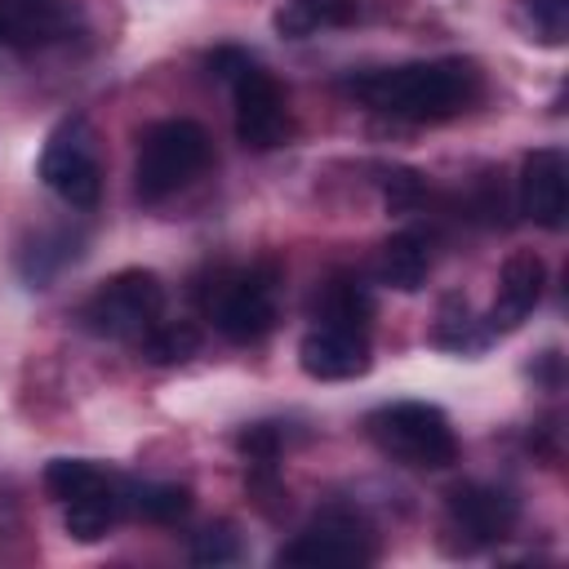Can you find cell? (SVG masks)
I'll return each instance as SVG.
<instances>
[{"label":"cell","instance_id":"15","mask_svg":"<svg viewBox=\"0 0 569 569\" xmlns=\"http://www.w3.org/2000/svg\"><path fill=\"white\" fill-rule=\"evenodd\" d=\"M360 18V0H284L276 9V31L289 40H307L316 31L351 27Z\"/></svg>","mask_w":569,"mask_h":569},{"label":"cell","instance_id":"22","mask_svg":"<svg viewBox=\"0 0 569 569\" xmlns=\"http://www.w3.org/2000/svg\"><path fill=\"white\" fill-rule=\"evenodd\" d=\"M236 556H240V533H236L227 520L200 529L196 542H191V560H196V565H231Z\"/></svg>","mask_w":569,"mask_h":569},{"label":"cell","instance_id":"21","mask_svg":"<svg viewBox=\"0 0 569 569\" xmlns=\"http://www.w3.org/2000/svg\"><path fill=\"white\" fill-rule=\"evenodd\" d=\"M520 9H525L529 31H533L542 44H565V31H569V0H520Z\"/></svg>","mask_w":569,"mask_h":569},{"label":"cell","instance_id":"7","mask_svg":"<svg viewBox=\"0 0 569 569\" xmlns=\"http://www.w3.org/2000/svg\"><path fill=\"white\" fill-rule=\"evenodd\" d=\"M373 533L369 525L347 511V507H325L293 542H284L276 551L280 565H307V569H320V565H369L373 560Z\"/></svg>","mask_w":569,"mask_h":569},{"label":"cell","instance_id":"3","mask_svg":"<svg viewBox=\"0 0 569 569\" xmlns=\"http://www.w3.org/2000/svg\"><path fill=\"white\" fill-rule=\"evenodd\" d=\"M369 440L396 458L400 467H418V471H440L458 458V436L449 427V418L427 405V400H396L369 413Z\"/></svg>","mask_w":569,"mask_h":569},{"label":"cell","instance_id":"10","mask_svg":"<svg viewBox=\"0 0 569 569\" xmlns=\"http://www.w3.org/2000/svg\"><path fill=\"white\" fill-rule=\"evenodd\" d=\"M516 204L529 222L560 231L565 227V209H569V169L565 156L556 147H538L520 160V178H516Z\"/></svg>","mask_w":569,"mask_h":569},{"label":"cell","instance_id":"6","mask_svg":"<svg viewBox=\"0 0 569 569\" xmlns=\"http://www.w3.org/2000/svg\"><path fill=\"white\" fill-rule=\"evenodd\" d=\"M40 182L71 209H93L102 196V164L93 147V129L84 116L58 120L40 151Z\"/></svg>","mask_w":569,"mask_h":569},{"label":"cell","instance_id":"4","mask_svg":"<svg viewBox=\"0 0 569 569\" xmlns=\"http://www.w3.org/2000/svg\"><path fill=\"white\" fill-rule=\"evenodd\" d=\"M276 293L280 267L271 258L240 271H218L204 289V316L227 342H258L276 329Z\"/></svg>","mask_w":569,"mask_h":569},{"label":"cell","instance_id":"9","mask_svg":"<svg viewBox=\"0 0 569 569\" xmlns=\"http://www.w3.org/2000/svg\"><path fill=\"white\" fill-rule=\"evenodd\" d=\"M516 498L493 485H458L445 502V529L458 538V551H480L502 542L516 529Z\"/></svg>","mask_w":569,"mask_h":569},{"label":"cell","instance_id":"2","mask_svg":"<svg viewBox=\"0 0 569 569\" xmlns=\"http://www.w3.org/2000/svg\"><path fill=\"white\" fill-rule=\"evenodd\" d=\"M209 164V133L196 120H156L138 138V160H133V191L142 204H156L187 187L200 169Z\"/></svg>","mask_w":569,"mask_h":569},{"label":"cell","instance_id":"11","mask_svg":"<svg viewBox=\"0 0 569 569\" xmlns=\"http://www.w3.org/2000/svg\"><path fill=\"white\" fill-rule=\"evenodd\" d=\"M298 365L307 378L316 382H347L369 373L373 356H369V333L356 329H333V325H316L311 333H302L298 342Z\"/></svg>","mask_w":569,"mask_h":569},{"label":"cell","instance_id":"12","mask_svg":"<svg viewBox=\"0 0 569 569\" xmlns=\"http://www.w3.org/2000/svg\"><path fill=\"white\" fill-rule=\"evenodd\" d=\"M542 289H547V262L533 249L511 253L498 271V298L489 307V329L493 333L520 329L533 316V307L542 302Z\"/></svg>","mask_w":569,"mask_h":569},{"label":"cell","instance_id":"5","mask_svg":"<svg viewBox=\"0 0 569 569\" xmlns=\"http://www.w3.org/2000/svg\"><path fill=\"white\" fill-rule=\"evenodd\" d=\"M164 311V284L156 271L129 267L116 271L111 280H102L89 302L80 307V320L89 333L98 338H116V342H138Z\"/></svg>","mask_w":569,"mask_h":569},{"label":"cell","instance_id":"13","mask_svg":"<svg viewBox=\"0 0 569 569\" xmlns=\"http://www.w3.org/2000/svg\"><path fill=\"white\" fill-rule=\"evenodd\" d=\"M373 271H378V280H382L387 289H400V293L422 289L427 276H431V244H427V236H418V231H396V236H387V240L378 244Z\"/></svg>","mask_w":569,"mask_h":569},{"label":"cell","instance_id":"20","mask_svg":"<svg viewBox=\"0 0 569 569\" xmlns=\"http://www.w3.org/2000/svg\"><path fill=\"white\" fill-rule=\"evenodd\" d=\"M436 342L449 347V351H476V347H485V329L476 325V316L467 311L462 298H445V302H440Z\"/></svg>","mask_w":569,"mask_h":569},{"label":"cell","instance_id":"14","mask_svg":"<svg viewBox=\"0 0 569 569\" xmlns=\"http://www.w3.org/2000/svg\"><path fill=\"white\" fill-rule=\"evenodd\" d=\"M316 320L320 325H333V329H356V333H369V320H373V298L369 289L338 271L329 276L320 289H316Z\"/></svg>","mask_w":569,"mask_h":569},{"label":"cell","instance_id":"1","mask_svg":"<svg viewBox=\"0 0 569 569\" xmlns=\"http://www.w3.org/2000/svg\"><path fill=\"white\" fill-rule=\"evenodd\" d=\"M480 67L471 58H431V62H400L378 71H356L342 80V89L365 102L369 111H382L391 120L409 124H436L458 111H467L480 98Z\"/></svg>","mask_w":569,"mask_h":569},{"label":"cell","instance_id":"18","mask_svg":"<svg viewBox=\"0 0 569 569\" xmlns=\"http://www.w3.org/2000/svg\"><path fill=\"white\" fill-rule=\"evenodd\" d=\"M107 480H111V476H107L98 462H89V458H53V462L44 467V489H49L58 502L84 498V493L102 489Z\"/></svg>","mask_w":569,"mask_h":569},{"label":"cell","instance_id":"17","mask_svg":"<svg viewBox=\"0 0 569 569\" xmlns=\"http://www.w3.org/2000/svg\"><path fill=\"white\" fill-rule=\"evenodd\" d=\"M196 347H200V333L187 320H156L138 338V356L147 365H182L187 356H196Z\"/></svg>","mask_w":569,"mask_h":569},{"label":"cell","instance_id":"16","mask_svg":"<svg viewBox=\"0 0 569 569\" xmlns=\"http://www.w3.org/2000/svg\"><path fill=\"white\" fill-rule=\"evenodd\" d=\"M120 511H124V493H120L116 480H107L102 489L62 502V525H67V533H71L76 542H98V538H107V529L120 520Z\"/></svg>","mask_w":569,"mask_h":569},{"label":"cell","instance_id":"19","mask_svg":"<svg viewBox=\"0 0 569 569\" xmlns=\"http://www.w3.org/2000/svg\"><path fill=\"white\" fill-rule=\"evenodd\" d=\"M129 502H133V511L142 516V520H151V525H173V520H182L187 511H191V489L187 485H138L133 493H129Z\"/></svg>","mask_w":569,"mask_h":569},{"label":"cell","instance_id":"24","mask_svg":"<svg viewBox=\"0 0 569 569\" xmlns=\"http://www.w3.org/2000/svg\"><path fill=\"white\" fill-rule=\"evenodd\" d=\"M44 22H49V18L27 13L18 0H0V44H22V40H31L36 31H44Z\"/></svg>","mask_w":569,"mask_h":569},{"label":"cell","instance_id":"23","mask_svg":"<svg viewBox=\"0 0 569 569\" xmlns=\"http://www.w3.org/2000/svg\"><path fill=\"white\" fill-rule=\"evenodd\" d=\"M422 196H427V182H422L418 169H387L382 173V200H387V209L409 213V209H418Z\"/></svg>","mask_w":569,"mask_h":569},{"label":"cell","instance_id":"8","mask_svg":"<svg viewBox=\"0 0 569 569\" xmlns=\"http://www.w3.org/2000/svg\"><path fill=\"white\" fill-rule=\"evenodd\" d=\"M231 93H236V138L249 151L280 147L289 133V102H284V89L276 84V76L262 71L258 62H249L231 76Z\"/></svg>","mask_w":569,"mask_h":569}]
</instances>
